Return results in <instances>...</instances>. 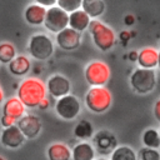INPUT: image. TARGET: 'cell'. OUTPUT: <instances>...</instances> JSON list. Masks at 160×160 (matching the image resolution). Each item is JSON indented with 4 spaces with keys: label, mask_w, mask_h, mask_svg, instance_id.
<instances>
[{
    "label": "cell",
    "mask_w": 160,
    "mask_h": 160,
    "mask_svg": "<svg viewBox=\"0 0 160 160\" xmlns=\"http://www.w3.org/2000/svg\"><path fill=\"white\" fill-rule=\"evenodd\" d=\"M16 98L24 104L25 108H38L39 104L48 98L45 82L39 78H25L16 90Z\"/></svg>",
    "instance_id": "obj_1"
},
{
    "label": "cell",
    "mask_w": 160,
    "mask_h": 160,
    "mask_svg": "<svg viewBox=\"0 0 160 160\" xmlns=\"http://www.w3.org/2000/svg\"><path fill=\"white\" fill-rule=\"evenodd\" d=\"M88 30L91 35L94 45L101 51H109L116 44V35L114 30L98 19L90 21Z\"/></svg>",
    "instance_id": "obj_2"
},
{
    "label": "cell",
    "mask_w": 160,
    "mask_h": 160,
    "mask_svg": "<svg viewBox=\"0 0 160 160\" xmlns=\"http://www.w3.org/2000/svg\"><path fill=\"white\" fill-rule=\"evenodd\" d=\"M112 104V95L105 86H94L90 88L85 94V105L86 108L95 114L105 112L110 109Z\"/></svg>",
    "instance_id": "obj_3"
},
{
    "label": "cell",
    "mask_w": 160,
    "mask_h": 160,
    "mask_svg": "<svg viewBox=\"0 0 160 160\" xmlns=\"http://www.w3.org/2000/svg\"><path fill=\"white\" fill-rule=\"evenodd\" d=\"M54 49H55L54 41L46 34L38 32L31 35L29 39V44H28L29 54L36 60L44 61L50 59L51 55L54 54Z\"/></svg>",
    "instance_id": "obj_4"
},
{
    "label": "cell",
    "mask_w": 160,
    "mask_h": 160,
    "mask_svg": "<svg viewBox=\"0 0 160 160\" xmlns=\"http://www.w3.org/2000/svg\"><path fill=\"white\" fill-rule=\"evenodd\" d=\"M110 68L106 62L101 60H95L89 62L85 66L84 75L86 82L94 88V86H105V84L110 79Z\"/></svg>",
    "instance_id": "obj_5"
},
{
    "label": "cell",
    "mask_w": 160,
    "mask_h": 160,
    "mask_svg": "<svg viewBox=\"0 0 160 160\" xmlns=\"http://www.w3.org/2000/svg\"><path fill=\"white\" fill-rule=\"evenodd\" d=\"M130 85L138 94H149L156 86V72L155 70L135 69L130 75Z\"/></svg>",
    "instance_id": "obj_6"
},
{
    "label": "cell",
    "mask_w": 160,
    "mask_h": 160,
    "mask_svg": "<svg viewBox=\"0 0 160 160\" xmlns=\"http://www.w3.org/2000/svg\"><path fill=\"white\" fill-rule=\"evenodd\" d=\"M54 110L60 119L70 121L79 116L81 111V104L75 95L69 94L56 100Z\"/></svg>",
    "instance_id": "obj_7"
},
{
    "label": "cell",
    "mask_w": 160,
    "mask_h": 160,
    "mask_svg": "<svg viewBox=\"0 0 160 160\" xmlns=\"http://www.w3.org/2000/svg\"><path fill=\"white\" fill-rule=\"evenodd\" d=\"M42 25L50 32L58 34L69 26V14L61 10L59 6L54 5L46 9V15Z\"/></svg>",
    "instance_id": "obj_8"
},
{
    "label": "cell",
    "mask_w": 160,
    "mask_h": 160,
    "mask_svg": "<svg viewBox=\"0 0 160 160\" xmlns=\"http://www.w3.org/2000/svg\"><path fill=\"white\" fill-rule=\"evenodd\" d=\"M46 91H48V95H50L51 98L54 99H60L62 96H66L70 94V90H71V84H70V80L61 75V74H54L51 75L48 80H46Z\"/></svg>",
    "instance_id": "obj_9"
},
{
    "label": "cell",
    "mask_w": 160,
    "mask_h": 160,
    "mask_svg": "<svg viewBox=\"0 0 160 160\" xmlns=\"http://www.w3.org/2000/svg\"><path fill=\"white\" fill-rule=\"evenodd\" d=\"M55 42L61 50L72 51L80 46L81 34L70 29V28H66L55 35Z\"/></svg>",
    "instance_id": "obj_10"
},
{
    "label": "cell",
    "mask_w": 160,
    "mask_h": 160,
    "mask_svg": "<svg viewBox=\"0 0 160 160\" xmlns=\"http://www.w3.org/2000/svg\"><path fill=\"white\" fill-rule=\"evenodd\" d=\"M16 126L22 132L25 139H35L40 134L42 124H41V120L39 119V116H36L34 114H25L16 122Z\"/></svg>",
    "instance_id": "obj_11"
},
{
    "label": "cell",
    "mask_w": 160,
    "mask_h": 160,
    "mask_svg": "<svg viewBox=\"0 0 160 160\" xmlns=\"http://www.w3.org/2000/svg\"><path fill=\"white\" fill-rule=\"evenodd\" d=\"M25 136L19 130L16 125H12L10 128H5L1 130L0 134V142L2 146L8 149H19L25 142Z\"/></svg>",
    "instance_id": "obj_12"
},
{
    "label": "cell",
    "mask_w": 160,
    "mask_h": 160,
    "mask_svg": "<svg viewBox=\"0 0 160 160\" xmlns=\"http://www.w3.org/2000/svg\"><path fill=\"white\" fill-rule=\"evenodd\" d=\"M26 114V108L24 106V104L16 98V96H11L9 99H6L2 102V109H1V115L9 118L10 120H12L15 124Z\"/></svg>",
    "instance_id": "obj_13"
},
{
    "label": "cell",
    "mask_w": 160,
    "mask_h": 160,
    "mask_svg": "<svg viewBox=\"0 0 160 160\" xmlns=\"http://www.w3.org/2000/svg\"><path fill=\"white\" fill-rule=\"evenodd\" d=\"M45 15H46V9L35 1L31 2L30 5H28L24 11L25 21L32 26L42 25L44 20H45Z\"/></svg>",
    "instance_id": "obj_14"
},
{
    "label": "cell",
    "mask_w": 160,
    "mask_h": 160,
    "mask_svg": "<svg viewBox=\"0 0 160 160\" xmlns=\"http://www.w3.org/2000/svg\"><path fill=\"white\" fill-rule=\"evenodd\" d=\"M136 62L140 69H148L154 70L158 66V50L151 46L142 48L138 52Z\"/></svg>",
    "instance_id": "obj_15"
},
{
    "label": "cell",
    "mask_w": 160,
    "mask_h": 160,
    "mask_svg": "<svg viewBox=\"0 0 160 160\" xmlns=\"http://www.w3.org/2000/svg\"><path fill=\"white\" fill-rule=\"evenodd\" d=\"M8 69L14 76H25L31 69V61L26 55H16L8 64Z\"/></svg>",
    "instance_id": "obj_16"
},
{
    "label": "cell",
    "mask_w": 160,
    "mask_h": 160,
    "mask_svg": "<svg viewBox=\"0 0 160 160\" xmlns=\"http://www.w3.org/2000/svg\"><path fill=\"white\" fill-rule=\"evenodd\" d=\"M95 149L88 141H80L71 149V160H95Z\"/></svg>",
    "instance_id": "obj_17"
},
{
    "label": "cell",
    "mask_w": 160,
    "mask_h": 160,
    "mask_svg": "<svg viewBox=\"0 0 160 160\" xmlns=\"http://www.w3.org/2000/svg\"><path fill=\"white\" fill-rule=\"evenodd\" d=\"M90 21H91V19L81 9H79L76 11L69 14V26L68 28L81 34V31H84L89 28Z\"/></svg>",
    "instance_id": "obj_18"
},
{
    "label": "cell",
    "mask_w": 160,
    "mask_h": 160,
    "mask_svg": "<svg viewBox=\"0 0 160 160\" xmlns=\"http://www.w3.org/2000/svg\"><path fill=\"white\" fill-rule=\"evenodd\" d=\"M49 160H71V149L64 142H54L46 150Z\"/></svg>",
    "instance_id": "obj_19"
},
{
    "label": "cell",
    "mask_w": 160,
    "mask_h": 160,
    "mask_svg": "<svg viewBox=\"0 0 160 160\" xmlns=\"http://www.w3.org/2000/svg\"><path fill=\"white\" fill-rule=\"evenodd\" d=\"M105 8L106 4L102 0H81V10L92 20L101 16Z\"/></svg>",
    "instance_id": "obj_20"
},
{
    "label": "cell",
    "mask_w": 160,
    "mask_h": 160,
    "mask_svg": "<svg viewBox=\"0 0 160 160\" xmlns=\"http://www.w3.org/2000/svg\"><path fill=\"white\" fill-rule=\"evenodd\" d=\"M94 141H95L96 149H99V151L102 154H106L109 151L112 152V150L115 149V145H116L115 138L109 131H99L95 135Z\"/></svg>",
    "instance_id": "obj_21"
},
{
    "label": "cell",
    "mask_w": 160,
    "mask_h": 160,
    "mask_svg": "<svg viewBox=\"0 0 160 160\" xmlns=\"http://www.w3.org/2000/svg\"><path fill=\"white\" fill-rule=\"evenodd\" d=\"M74 135L76 139L79 140H84L86 141V139H90L94 135V126L89 120H80L75 128H74Z\"/></svg>",
    "instance_id": "obj_22"
},
{
    "label": "cell",
    "mask_w": 160,
    "mask_h": 160,
    "mask_svg": "<svg viewBox=\"0 0 160 160\" xmlns=\"http://www.w3.org/2000/svg\"><path fill=\"white\" fill-rule=\"evenodd\" d=\"M142 144L144 148L148 149H155L158 150L160 148V136H159V131L154 128H149L142 132Z\"/></svg>",
    "instance_id": "obj_23"
},
{
    "label": "cell",
    "mask_w": 160,
    "mask_h": 160,
    "mask_svg": "<svg viewBox=\"0 0 160 160\" xmlns=\"http://www.w3.org/2000/svg\"><path fill=\"white\" fill-rule=\"evenodd\" d=\"M110 160H138V155L130 146L121 145L112 150Z\"/></svg>",
    "instance_id": "obj_24"
},
{
    "label": "cell",
    "mask_w": 160,
    "mask_h": 160,
    "mask_svg": "<svg viewBox=\"0 0 160 160\" xmlns=\"http://www.w3.org/2000/svg\"><path fill=\"white\" fill-rule=\"evenodd\" d=\"M16 56V49L11 42H1L0 44V62L9 64Z\"/></svg>",
    "instance_id": "obj_25"
},
{
    "label": "cell",
    "mask_w": 160,
    "mask_h": 160,
    "mask_svg": "<svg viewBox=\"0 0 160 160\" xmlns=\"http://www.w3.org/2000/svg\"><path fill=\"white\" fill-rule=\"evenodd\" d=\"M56 6L68 14L81 9V0H56Z\"/></svg>",
    "instance_id": "obj_26"
},
{
    "label": "cell",
    "mask_w": 160,
    "mask_h": 160,
    "mask_svg": "<svg viewBox=\"0 0 160 160\" xmlns=\"http://www.w3.org/2000/svg\"><path fill=\"white\" fill-rule=\"evenodd\" d=\"M139 159L140 160H160V152L155 149H148L142 148L139 151Z\"/></svg>",
    "instance_id": "obj_27"
},
{
    "label": "cell",
    "mask_w": 160,
    "mask_h": 160,
    "mask_svg": "<svg viewBox=\"0 0 160 160\" xmlns=\"http://www.w3.org/2000/svg\"><path fill=\"white\" fill-rule=\"evenodd\" d=\"M0 124H1L2 129H5V128H10V126H12V125H16L12 120H10L9 118L2 116V115H1V118H0Z\"/></svg>",
    "instance_id": "obj_28"
},
{
    "label": "cell",
    "mask_w": 160,
    "mask_h": 160,
    "mask_svg": "<svg viewBox=\"0 0 160 160\" xmlns=\"http://www.w3.org/2000/svg\"><path fill=\"white\" fill-rule=\"evenodd\" d=\"M35 2H38L41 6H44L45 9H49V8L54 6V5H56V0H36Z\"/></svg>",
    "instance_id": "obj_29"
},
{
    "label": "cell",
    "mask_w": 160,
    "mask_h": 160,
    "mask_svg": "<svg viewBox=\"0 0 160 160\" xmlns=\"http://www.w3.org/2000/svg\"><path fill=\"white\" fill-rule=\"evenodd\" d=\"M154 116H155V119L160 122V98L155 101V104H154Z\"/></svg>",
    "instance_id": "obj_30"
},
{
    "label": "cell",
    "mask_w": 160,
    "mask_h": 160,
    "mask_svg": "<svg viewBox=\"0 0 160 160\" xmlns=\"http://www.w3.org/2000/svg\"><path fill=\"white\" fill-rule=\"evenodd\" d=\"M124 22H125L126 25H132V24L135 22V18H134L132 15H126V16L124 18Z\"/></svg>",
    "instance_id": "obj_31"
},
{
    "label": "cell",
    "mask_w": 160,
    "mask_h": 160,
    "mask_svg": "<svg viewBox=\"0 0 160 160\" xmlns=\"http://www.w3.org/2000/svg\"><path fill=\"white\" fill-rule=\"evenodd\" d=\"M40 110H45V109H48L49 108V99L46 98V99H44L40 104H39V106H38Z\"/></svg>",
    "instance_id": "obj_32"
},
{
    "label": "cell",
    "mask_w": 160,
    "mask_h": 160,
    "mask_svg": "<svg viewBox=\"0 0 160 160\" xmlns=\"http://www.w3.org/2000/svg\"><path fill=\"white\" fill-rule=\"evenodd\" d=\"M129 58H130V60H131V61H136V59H138V52L131 51V52L129 54Z\"/></svg>",
    "instance_id": "obj_33"
},
{
    "label": "cell",
    "mask_w": 160,
    "mask_h": 160,
    "mask_svg": "<svg viewBox=\"0 0 160 160\" xmlns=\"http://www.w3.org/2000/svg\"><path fill=\"white\" fill-rule=\"evenodd\" d=\"M4 98H5V96H4V90H2V88H1V85H0V105H2V102L5 101Z\"/></svg>",
    "instance_id": "obj_34"
},
{
    "label": "cell",
    "mask_w": 160,
    "mask_h": 160,
    "mask_svg": "<svg viewBox=\"0 0 160 160\" xmlns=\"http://www.w3.org/2000/svg\"><path fill=\"white\" fill-rule=\"evenodd\" d=\"M121 39H122V40H125V41H126V40H129V39H130L129 32H128V31H122V32H121Z\"/></svg>",
    "instance_id": "obj_35"
},
{
    "label": "cell",
    "mask_w": 160,
    "mask_h": 160,
    "mask_svg": "<svg viewBox=\"0 0 160 160\" xmlns=\"http://www.w3.org/2000/svg\"><path fill=\"white\" fill-rule=\"evenodd\" d=\"M158 68L160 69V50L158 51Z\"/></svg>",
    "instance_id": "obj_36"
},
{
    "label": "cell",
    "mask_w": 160,
    "mask_h": 160,
    "mask_svg": "<svg viewBox=\"0 0 160 160\" xmlns=\"http://www.w3.org/2000/svg\"><path fill=\"white\" fill-rule=\"evenodd\" d=\"M95 160H109V159H105V158H98V159H95Z\"/></svg>",
    "instance_id": "obj_37"
},
{
    "label": "cell",
    "mask_w": 160,
    "mask_h": 160,
    "mask_svg": "<svg viewBox=\"0 0 160 160\" xmlns=\"http://www.w3.org/2000/svg\"><path fill=\"white\" fill-rule=\"evenodd\" d=\"M0 160H6V159H5V158H2V156L0 155Z\"/></svg>",
    "instance_id": "obj_38"
},
{
    "label": "cell",
    "mask_w": 160,
    "mask_h": 160,
    "mask_svg": "<svg viewBox=\"0 0 160 160\" xmlns=\"http://www.w3.org/2000/svg\"><path fill=\"white\" fill-rule=\"evenodd\" d=\"M159 136H160V130H159Z\"/></svg>",
    "instance_id": "obj_39"
}]
</instances>
